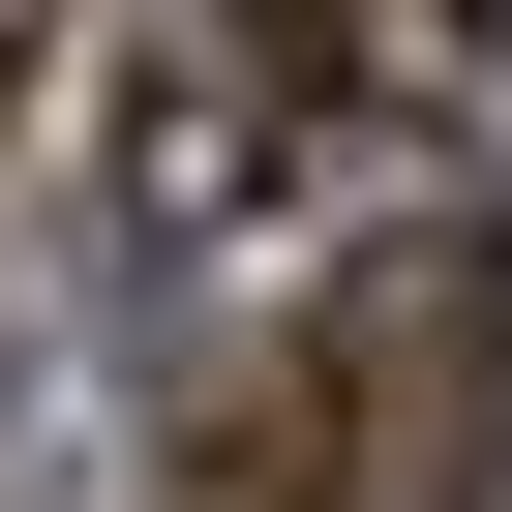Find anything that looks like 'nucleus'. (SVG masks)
<instances>
[{"label": "nucleus", "mask_w": 512, "mask_h": 512, "mask_svg": "<svg viewBox=\"0 0 512 512\" xmlns=\"http://www.w3.org/2000/svg\"><path fill=\"white\" fill-rule=\"evenodd\" d=\"M512 482V241L422 211L272 332V392L181 422V512H482Z\"/></svg>", "instance_id": "f257e3e1"}, {"label": "nucleus", "mask_w": 512, "mask_h": 512, "mask_svg": "<svg viewBox=\"0 0 512 512\" xmlns=\"http://www.w3.org/2000/svg\"><path fill=\"white\" fill-rule=\"evenodd\" d=\"M302 151H332V121H302V61H272V0H181V31L121 61V121H91V211L151 241V272H211V241L302 211Z\"/></svg>", "instance_id": "f03ea898"}, {"label": "nucleus", "mask_w": 512, "mask_h": 512, "mask_svg": "<svg viewBox=\"0 0 512 512\" xmlns=\"http://www.w3.org/2000/svg\"><path fill=\"white\" fill-rule=\"evenodd\" d=\"M272 61H302V121H482L512 0H272Z\"/></svg>", "instance_id": "7ed1b4c3"}, {"label": "nucleus", "mask_w": 512, "mask_h": 512, "mask_svg": "<svg viewBox=\"0 0 512 512\" xmlns=\"http://www.w3.org/2000/svg\"><path fill=\"white\" fill-rule=\"evenodd\" d=\"M31 61H61V0H0V91H31Z\"/></svg>", "instance_id": "20e7f679"}]
</instances>
